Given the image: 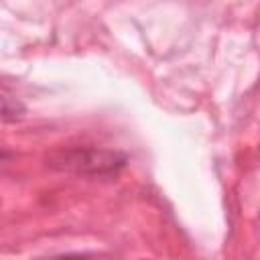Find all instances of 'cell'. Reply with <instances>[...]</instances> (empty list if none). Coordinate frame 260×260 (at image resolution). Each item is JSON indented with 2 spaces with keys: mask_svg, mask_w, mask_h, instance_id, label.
Returning a JSON list of instances; mask_svg holds the SVG:
<instances>
[{
  "mask_svg": "<svg viewBox=\"0 0 260 260\" xmlns=\"http://www.w3.org/2000/svg\"><path fill=\"white\" fill-rule=\"evenodd\" d=\"M126 165V156L118 150L106 148H69L51 158V167L77 175H116Z\"/></svg>",
  "mask_w": 260,
  "mask_h": 260,
  "instance_id": "obj_1",
  "label": "cell"
},
{
  "mask_svg": "<svg viewBox=\"0 0 260 260\" xmlns=\"http://www.w3.org/2000/svg\"><path fill=\"white\" fill-rule=\"evenodd\" d=\"M24 108L16 102V100H10L6 95H0V118H14L22 112Z\"/></svg>",
  "mask_w": 260,
  "mask_h": 260,
  "instance_id": "obj_2",
  "label": "cell"
},
{
  "mask_svg": "<svg viewBox=\"0 0 260 260\" xmlns=\"http://www.w3.org/2000/svg\"><path fill=\"white\" fill-rule=\"evenodd\" d=\"M51 260H89L87 254H65V256H55Z\"/></svg>",
  "mask_w": 260,
  "mask_h": 260,
  "instance_id": "obj_3",
  "label": "cell"
},
{
  "mask_svg": "<svg viewBox=\"0 0 260 260\" xmlns=\"http://www.w3.org/2000/svg\"><path fill=\"white\" fill-rule=\"evenodd\" d=\"M6 156H8V152H4V150H0V160H2V158H6Z\"/></svg>",
  "mask_w": 260,
  "mask_h": 260,
  "instance_id": "obj_4",
  "label": "cell"
}]
</instances>
